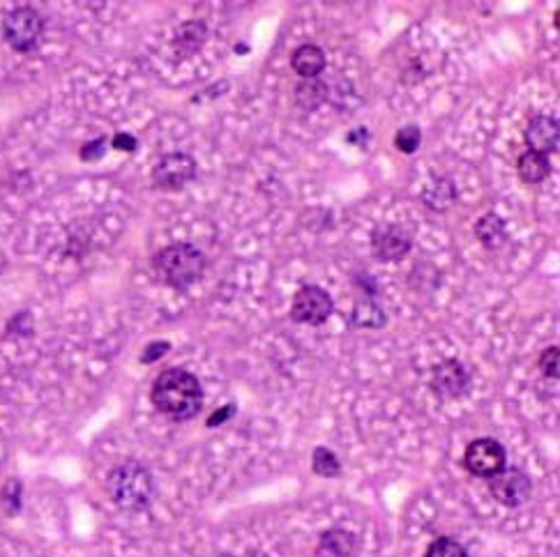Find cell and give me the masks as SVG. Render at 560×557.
<instances>
[{
  "mask_svg": "<svg viewBox=\"0 0 560 557\" xmlns=\"http://www.w3.org/2000/svg\"><path fill=\"white\" fill-rule=\"evenodd\" d=\"M450 371L452 373H448L445 371V366H441V369L436 371V385L445 389L448 394H459L461 387L466 385V376L464 371H461V364L457 362H450Z\"/></svg>",
  "mask_w": 560,
  "mask_h": 557,
  "instance_id": "obj_15",
  "label": "cell"
},
{
  "mask_svg": "<svg viewBox=\"0 0 560 557\" xmlns=\"http://www.w3.org/2000/svg\"><path fill=\"white\" fill-rule=\"evenodd\" d=\"M466 468L478 477H494L505 470V449L494 438H480L468 445L464 456Z\"/></svg>",
  "mask_w": 560,
  "mask_h": 557,
  "instance_id": "obj_5",
  "label": "cell"
},
{
  "mask_svg": "<svg viewBox=\"0 0 560 557\" xmlns=\"http://www.w3.org/2000/svg\"><path fill=\"white\" fill-rule=\"evenodd\" d=\"M291 65L300 76H305V79H314L316 74L323 72L325 53L319 47H314V44H305V47L295 49Z\"/></svg>",
  "mask_w": 560,
  "mask_h": 557,
  "instance_id": "obj_11",
  "label": "cell"
},
{
  "mask_svg": "<svg viewBox=\"0 0 560 557\" xmlns=\"http://www.w3.org/2000/svg\"><path fill=\"white\" fill-rule=\"evenodd\" d=\"M427 557H468V555L459 541L443 537V539H436L434 544L429 546Z\"/></svg>",
  "mask_w": 560,
  "mask_h": 557,
  "instance_id": "obj_16",
  "label": "cell"
},
{
  "mask_svg": "<svg viewBox=\"0 0 560 557\" xmlns=\"http://www.w3.org/2000/svg\"><path fill=\"white\" fill-rule=\"evenodd\" d=\"M528 143L533 152L547 157L558 148V122L549 116H537L528 125Z\"/></svg>",
  "mask_w": 560,
  "mask_h": 557,
  "instance_id": "obj_10",
  "label": "cell"
},
{
  "mask_svg": "<svg viewBox=\"0 0 560 557\" xmlns=\"http://www.w3.org/2000/svg\"><path fill=\"white\" fill-rule=\"evenodd\" d=\"M314 470L319 472V475L335 477L339 472V463L335 459V454L328 452V449H323V447L316 449V452H314Z\"/></svg>",
  "mask_w": 560,
  "mask_h": 557,
  "instance_id": "obj_17",
  "label": "cell"
},
{
  "mask_svg": "<svg viewBox=\"0 0 560 557\" xmlns=\"http://www.w3.org/2000/svg\"><path fill=\"white\" fill-rule=\"evenodd\" d=\"M551 171L549 166V159L540 155V152H526V155H521L519 159V175L524 178L526 182H542L547 178Z\"/></svg>",
  "mask_w": 560,
  "mask_h": 557,
  "instance_id": "obj_13",
  "label": "cell"
},
{
  "mask_svg": "<svg viewBox=\"0 0 560 557\" xmlns=\"http://www.w3.org/2000/svg\"><path fill=\"white\" fill-rule=\"evenodd\" d=\"M420 141H422V134H420L418 127H404L397 134V148L404 150L406 155H411V152L418 150Z\"/></svg>",
  "mask_w": 560,
  "mask_h": 557,
  "instance_id": "obj_18",
  "label": "cell"
},
{
  "mask_svg": "<svg viewBox=\"0 0 560 557\" xmlns=\"http://www.w3.org/2000/svg\"><path fill=\"white\" fill-rule=\"evenodd\" d=\"M109 493L123 509H141L153 495V479L141 463H123L109 475Z\"/></svg>",
  "mask_w": 560,
  "mask_h": 557,
  "instance_id": "obj_3",
  "label": "cell"
},
{
  "mask_svg": "<svg viewBox=\"0 0 560 557\" xmlns=\"http://www.w3.org/2000/svg\"><path fill=\"white\" fill-rule=\"evenodd\" d=\"M153 403L162 415L176 422L192 419L203 403L199 380L183 369L164 371L153 385Z\"/></svg>",
  "mask_w": 560,
  "mask_h": 557,
  "instance_id": "obj_1",
  "label": "cell"
},
{
  "mask_svg": "<svg viewBox=\"0 0 560 557\" xmlns=\"http://www.w3.org/2000/svg\"><path fill=\"white\" fill-rule=\"evenodd\" d=\"M542 371L544 376H551V378H558V348H549L547 353L542 355Z\"/></svg>",
  "mask_w": 560,
  "mask_h": 557,
  "instance_id": "obj_19",
  "label": "cell"
},
{
  "mask_svg": "<svg viewBox=\"0 0 560 557\" xmlns=\"http://www.w3.org/2000/svg\"><path fill=\"white\" fill-rule=\"evenodd\" d=\"M116 146H118V148H134V141H127V139L123 141V139H118V141H116Z\"/></svg>",
  "mask_w": 560,
  "mask_h": 557,
  "instance_id": "obj_21",
  "label": "cell"
},
{
  "mask_svg": "<svg viewBox=\"0 0 560 557\" xmlns=\"http://www.w3.org/2000/svg\"><path fill=\"white\" fill-rule=\"evenodd\" d=\"M196 164L185 152H171L155 169V185L162 189H180L194 178Z\"/></svg>",
  "mask_w": 560,
  "mask_h": 557,
  "instance_id": "obj_8",
  "label": "cell"
},
{
  "mask_svg": "<svg viewBox=\"0 0 560 557\" xmlns=\"http://www.w3.org/2000/svg\"><path fill=\"white\" fill-rule=\"evenodd\" d=\"M531 477L521 470H501L491 477V495L505 507H521L531 498Z\"/></svg>",
  "mask_w": 560,
  "mask_h": 557,
  "instance_id": "obj_7",
  "label": "cell"
},
{
  "mask_svg": "<svg viewBox=\"0 0 560 557\" xmlns=\"http://www.w3.org/2000/svg\"><path fill=\"white\" fill-rule=\"evenodd\" d=\"M475 233H478V238L484 247H489V249L501 247V244L505 242V224L498 215L482 217L478 221V226H475Z\"/></svg>",
  "mask_w": 560,
  "mask_h": 557,
  "instance_id": "obj_12",
  "label": "cell"
},
{
  "mask_svg": "<svg viewBox=\"0 0 560 557\" xmlns=\"http://www.w3.org/2000/svg\"><path fill=\"white\" fill-rule=\"evenodd\" d=\"M374 249H376L378 258H385V261H397V258L406 256L408 249H411V235H408L404 228H399V226L383 228V231L376 233Z\"/></svg>",
  "mask_w": 560,
  "mask_h": 557,
  "instance_id": "obj_9",
  "label": "cell"
},
{
  "mask_svg": "<svg viewBox=\"0 0 560 557\" xmlns=\"http://www.w3.org/2000/svg\"><path fill=\"white\" fill-rule=\"evenodd\" d=\"M155 267L166 284L187 288L206 270V256L192 244H173L157 254Z\"/></svg>",
  "mask_w": 560,
  "mask_h": 557,
  "instance_id": "obj_2",
  "label": "cell"
},
{
  "mask_svg": "<svg viewBox=\"0 0 560 557\" xmlns=\"http://www.w3.org/2000/svg\"><path fill=\"white\" fill-rule=\"evenodd\" d=\"M42 17L33 7H19L5 19V37L14 49L33 51L42 40Z\"/></svg>",
  "mask_w": 560,
  "mask_h": 557,
  "instance_id": "obj_4",
  "label": "cell"
},
{
  "mask_svg": "<svg viewBox=\"0 0 560 557\" xmlns=\"http://www.w3.org/2000/svg\"><path fill=\"white\" fill-rule=\"evenodd\" d=\"M332 314V300L330 295L319 286H305L302 291L293 297L291 316L298 323L321 325Z\"/></svg>",
  "mask_w": 560,
  "mask_h": 557,
  "instance_id": "obj_6",
  "label": "cell"
},
{
  "mask_svg": "<svg viewBox=\"0 0 560 557\" xmlns=\"http://www.w3.org/2000/svg\"><path fill=\"white\" fill-rule=\"evenodd\" d=\"M353 551V537L348 532H328L323 537L321 553L325 557H351Z\"/></svg>",
  "mask_w": 560,
  "mask_h": 557,
  "instance_id": "obj_14",
  "label": "cell"
},
{
  "mask_svg": "<svg viewBox=\"0 0 560 557\" xmlns=\"http://www.w3.org/2000/svg\"><path fill=\"white\" fill-rule=\"evenodd\" d=\"M164 350H169L166 343H155V346H150L146 353H143V362H155V355L157 353H164Z\"/></svg>",
  "mask_w": 560,
  "mask_h": 557,
  "instance_id": "obj_20",
  "label": "cell"
}]
</instances>
